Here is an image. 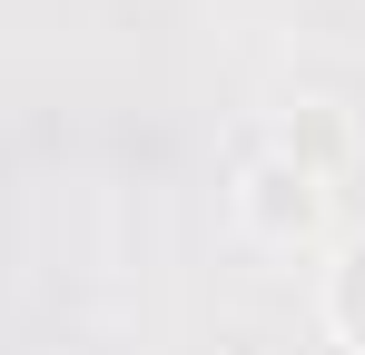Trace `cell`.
<instances>
[{
    "instance_id": "1",
    "label": "cell",
    "mask_w": 365,
    "mask_h": 355,
    "mask_svg": "<svg viewBox=\"0 0 365 355\" xmlns=\"http://www.w3.org/2000/svg\"><path fill=\"white\" fill-rule=\"evenodd\" d=\"M336 336L365 355V237L346 247V267H336Z\"/></svg>"
}]
</instances>
